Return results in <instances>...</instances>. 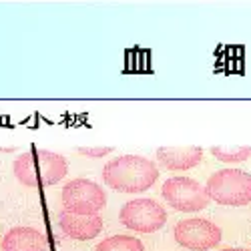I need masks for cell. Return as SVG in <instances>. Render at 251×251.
<instances>
[{"mask_svg":"<svg viewBox=\"0 0 251 251\" xmlns=\"http://www.w3.org/2000/svg\"><path fill=\"white\" fill-rule=\"evenodd\" d=\"M12 169L16 179L26 187H50L65 179L69 165L67 159L58 153L32 147L30 151L16 157Z\"/></svg>","mask_w":251,"mask_h":251,"instance_id":"2","label":"cell"},{"mask_svg":"<svg viewBox=\"0 0 251 251\" xmlns=\"http://www.w3.org/2000/svg\"><path fill=\"white\" fill-rule=\"evenodd\" d=\"M211 153L223 163H241L251 157V147H211Z\"/></svg>","mask_w":251,"mask_h":251,"instance_id":"12","label":"cell"},{"mask_svg":"<svg viewBox=\"0 0 251 251\" xmlns=\"http://www.w3.org/2000/svg\"><path fill=\"white\" fill-rule=\"evenodd\" d=\"M119 219L131 231L153 233L167 223V211L155 199H133L121 207Z\"/></svg>","mask_w":251,"mask_h":251,"instance_id":"6","label":"cell"},{"mask_svg":"<svg viewBox=\"0 0 251 251\" xmlns=\"http://www.w3.org/2000/svg\"><path fill=\"white\" fill-rule=\"evenodd\" d=\"M62 233L76 241L95 239L102 231V219L99 215H76V213H62L58 221Z\"/></svg>","mask_w":251,"mask_h":251,"instance_id":"8","label":"cell"},{"mask_svg":"<svg viewBox=\"0 0 251 251\" xmlns=\"http://www.w3.org/2000/svg\"><path fill=\"white\" fill-rule=\"evenodd\" d=\"M62 205L67 213L97 215L107 205V193L91 179H73L62 189Z\"/></svg>","mask_w":251,"mask_h":251,"instance_id":"4","label":"cell"},{"mask_svg":"<svg viewBox=\"0 0 251 251\" xmlns=\"http://www.w3.org/2000/svg\"><path fill=\"white\" fill-rule=\"evenodd\" d=\"M157 161L169 171H187L203 161V149L187 145V147H159Z\"/></svg>","mask_w":251,"mask_h":251,"instance_id":"9","label":"cell"},{"mask_svg":"<svg viewBox=\"0 0 251 251\" xmlns=\"http://www.w3.org/2000/svg\"><path fill=\"white\" fill-rule=\"evenodd\" d=\"M97 251H145V245L133 235H113L100 241Z\"/></svg>","mask_w":251,"mask_h":251,"instance_id":"11","label":"cell"},{"mask_svg":"<svg viewBox=\"0 0 251 251\" xmlns=\"http://www.w3.org/2000/svg\"><path fill=\"white\" fill-rule=\"evenodd\" d=\"M2 251H47L45 235L34 227H14L2 237Z\"/></svg>","mask_w":251,"mask_h":251,"instance_id":"10","label":"cell"},{"mask_svg":"<svg viewBox=\"0 0 251 251\" xmlns=\"http://www.w3.org/2000/svg\"><path fill=\"white\" fill-rule=\"evenodd\" d=\"M205 189L217 205L245 207L251 203V175L241 169H221L209 177Z\"/></svg>","mask_w":251,"mask_h":251,"instance_id":"3","label":"cell"},{"mask_svg":"<svg viewBox=\"0 0 251 251\" xmlns=\"http://www.w3.org/2000/svg\"><path fill=\"white\" fill-rule=\"evenodd\" d=\"M163 199L169 203L173 209L183 213H197L209 205L207 189L195 179L189 177H171L163 185Z\"/></svg>","mask_w":251,"mask_h":251,"instance_id":"5","label":"cell"},{"mask_svg":"<svg viewBox=\"0 0 251 251\" xmlns=\"http://www.w3.org/2000/svg\"><path fill=\"white\" fill-rule=\"evenodd\" d=\"M175 241L191 251H207L219 245L223 233L221 229L209 219H201V217H189L183 219L175 225Z\"/></svg>","mask_w":251,"mask_h":251,"instance_id":"7","label":"cell"},{"mask_svg":"<svg viewBox=\"0 0 251 251\" xmlns=\"http://www.w3.org/2000/svg\"><path fill=\"white\" fill-rule=\"evenodd\" d=\"M78 153L82 157H95V159H99V157H104V155L113 153V147H80Z\"/></svg>","mask_w":251,"mask_h":251,"instance_id":"13","label":"cell"},{"mask_svg":"<svg viewBox=\"0 0 251 251\" xmlns=\"http://www.w3.org/2000/svg\"><path fill=\"white\" fill-rule=\"evenodd\" d=\"M219 251H251V249H245V247H225V249H219Z\"/></svg>","mask_w":251,"mask_h":251,"instance_id":"14","label":"cell"},{"mask_svg":"<svg viewBox=\"0 0 251 251\" xmlns=\"http://www.w3.org/2000/svg\"><path fill=\"white\" fill-rule=\"evenodd\" d=\"M159 179L157 165L141 155H123L102 167V181L121 193L147 191Z\"/></svg>","mask_w":251,"mask_h":251,"instance_id":"1","label":"cell"}]
</instances>
